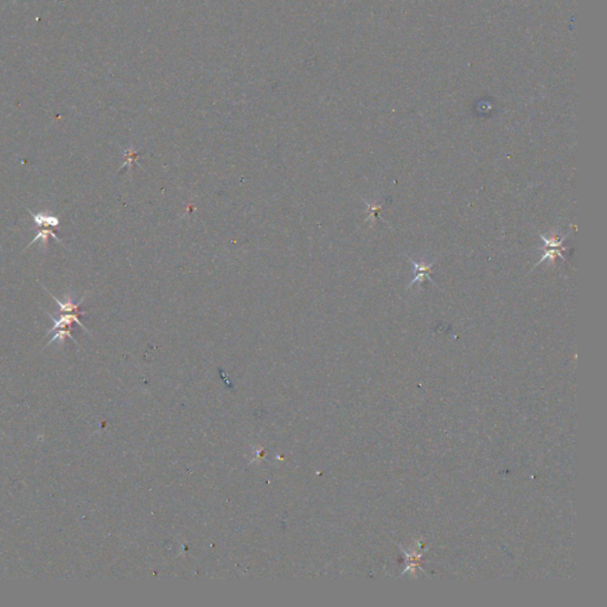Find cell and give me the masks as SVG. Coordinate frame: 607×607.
Masks as SVG:
<instances>
[{"label":"cell","instance_id":"6da1fadb","mask_svg":"<svg viewBox=\"0 0 607 607\" xmlns=\"http://www.w3.org/2000/svg\"><path fill=\"white\" fill-rule=\"evenodd\" d=\"M407 259H408L409 261L412 262V265L414 266V279H413L411 283L408 284V287H412L413 285L416 283L422 284V283H425V281H431L432 284L438 286L437 283H434L431 278L432 267H433V265L436 264V260L430 262V264H427V262H424V261L416 262L415 260H413L411 256H408V255H407Z\"/></svg>","mask_w":607,"mask_h":607},{"label":"cell","instance_id":"7a4b0ae2","mask_svg":"<svg viewBox=\"0 0 607 607\" xmlns=\"http://www.w3.org/2000/svg\"><path fill=\"white\" fill-rule=\"evenodd\" d=\"M46 313H48L49 317L52 319V321H54V327H52L51 330L48 331V334L51 333V332H54V331H57V330H61V328L67 327V326L70 327L71 324H73V323L79 324L80 326L82 327L84 331H86V332H89V331L87 330L86 327H84V325L79 320V315L80 314H86L87 312H77V313H75V312H74V313H65V314L59 315L58 318H55L54 315H52L51 313H49V312H46Z\"/></svg>","mask_w":607,"mask_h":607},{"label":"cell","instance_id":"3957f363","mask_svg":"<svg viewBox=\"0 0 607 607\" xmlns=\"http://www.w3.org/2000/svg\"><path fill=\"white\" fill-rule=\"evenodd\" d=\"M48 293L50 294V296L52 297V299L55 300V303L57 304V305L59 306L58 314H61V313H73V312H75V313H77V312H81V311H79V307H80V305H81V304L83 303L84 297H83L82 299L80 300L79 303H74V302H73V299H71V296H70V294H68L67 300H65V303H62L61 300L56 298L55 296H52L51 293H50V292H48Z\"/></svg>","mask_w":607,"mask_h":607},{"label":"cell","instance_id":"277c9868","mask_svg":"<svg viewBox=\"0 0 607 607\" xmlns=\"http://www.w3.org/2000/svg\"><path fill=\"white\" fill-rule=\"evenodd\" d=\"M27 211H29L31 217L33 218L34 223H36V225L38 228H40V227H58L59 225V220H58L57 216L48 215V214H44V212L34 214V212L29 210V209H27Z\"/></svg>","mask_w":607,"mask_h":607},{"label":"cell","instance_id":"5b68a950","mask_svg":"<svg viewBox=\"0 0 607 607\" xmlns=\"http://www.w3.org/2000/svg\"><path fill=\"white\" fill-rule=\"evenodd\" d=\"M542 249L544 250V255L542 256V258L540 259V261L537 262L536 265H535V267L533 268V270H535V268H536L537 266H540L541 264H542V262L546 261V260H550V261H554V260H555L556 258H561L563 260V261H566V258H565V256H563L562 252H566V250H568L567 247H566V248H542Z\"/></svg>","mask_w":607,"mask_h":607},{"label":"cell","instance_id":"8992f818","mask_svg":"<svg viewBox=\"0 0 607 607\" xmlns=\"http://www.w3.org/2000/svg\"><path fill=\"white\" fill-rule=\"evenodd\" d=\"M568 236H569V234H567V235H565V236H559L558 234L554 233L553 236L550 237V239H547V237H544L543 235H541L540 234V237L543 240V242H544L543 248H566L562 243Z\"/></svg>","mask_w":607,"mask_h":607},{"label":"cell","instance_id":"52a82bcc","mask_svg":"<svg viewBox=\"0 0 607 607\" xmlns=\"http://www.w3.org/2000/svg\"><path fill=\"white\" fill-rule=\"evenodd\" d=\"M49 236H52V237H54L55 240H57L59 243H62L61 239H59V237H58L57 235H56V234H55L54 231H52V230H49V229H40V230H38V233H37L36 237H34V239H33L32 241H31V242L29 243V246H27V247L32 246L33 243H34V242H37V241H38V240H42V241H43V243H44V245H46V243H48V237H49Z\"/></svg>","mask_w":607,"mask_h":607},{"label":"cell","instance_id":"ba28073f","mask_svg":"<svg viewBox=\"0 0 607 607\" xmlns=\"http://www.w3.org/2000/svg\"><path fill=\"white\" fill-rule=\"evenodd\" d=\"M67 337L70 338V339H73L74 343H76L77 345H79L77 340L75 339V338L73 336H71V327H68L67 330H64V328H63V330H57V332H56L55 336L52 337L51 339H50V342H48V344H46V346L50 345V344H52L54 342H56V340H58V342L63 343L64 340H65V338H67Z\"/></svg>","mask_w":607,"mask_h":607},{"label":"cell","instance_id":"9c48e42d","mask_svg":"<svg viewBox=\"0 0 607 607\" xmlns=\"http://www.w3.org/2000/svg\"><path fill=\"white\" fill-rule=\"evenodd\" d=\"M365 203H367L368 214H369L367 221L369 220V218H372V217H380L381 220L384 221L383 218L381 217V210H382V204H374V203H368V202H365ZM384 222H386V221H384Z\"/></svg>","mask_w":607,"mask_h":607}]
</instances>
